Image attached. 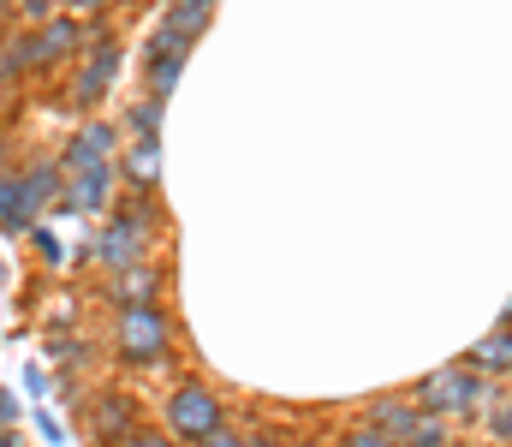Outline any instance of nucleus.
Masks as SVG:
<instances>
[{"label": "nucleus", "instance_id": "5", "mask_svg": "<svg viewBox=\"0 0 512 447\" xmlns=\"http://www.w3.org/2000/svg\"><path fill=\"white\" fill-rule=\"evenodd\" d=\"M114 72H120V42H114V36H96V42H84L78 84H72V108H96V102L114 90Z\"/></svg>", "mask_w": 512, "mask_h": 447}, {"label": "nucleus", "instance_id": "29", "mask_svg": "<svg viewBox=\"0 0 512 447\" xmlns=\"http://www.w3.org/2000/svg\"><path fill=\"white\" fill-rule=\"evenodd\" d=\"M245 447H286V442H274V436H256V442H245Z\"/></svg>", "mask_w": 512, "mask_h": 447}, {"label": "nucleus", "instance_id": "19", "mask_svg": "<svg viewBox=\"0 0 512 447\" xmlns=\"http://www.w3.org/2000/svg\"><path fill=\"white\" fill-rule=\"evenodd\" d=\"M447 442H453V424H447V418H429V412H423L417 430L405 436V447H447Z\"/></svg>", "mask_w": 512, "mask_h": 447}, {"label": "nucleus", "instance_id": "2", "mask_svg": "<svg viewBox=\"0 0 512 447\" xmlns=\"http://www.w3.org/2000/svg\"><path fill=\"white\" fill-rule=\"evenodd\" d=\"M161 418H167V436H173V442H203L209 430L227 424V406H221V394H215L209 382H179V388L167 394Z\"/></svg>", "mask_w": 512, "mask_h": 447}, {"label": "nucleus", "instance_id": "6", "mask_svg": "<svg viewBox=\"0 0 512 447\" xmlns=\"http://www.w3.org/2000/svg\"><path fill=\"white\" fill-rule=\"evenodd\" d=\"M114 155H120V132H114V126H102V120H90V126H78V132H72L60 173H72V167H114Z\"/></svg>", "mask_w": 512, "mask_h": 447}, {"label": "nucleus", "instance_id": "9", "mask_svg": "<svg viewBox=\"0 0 512 447\" xmlns=\"http://www.w3.org/2000/svg\"><path fill=\"white\" fill-rule=\"evenodd\" d=\"M66 179H72V185H66L60 209H78V215L108 209V197H114V167H72Z\"/></svg>", "mask_w": 512, "mask_h": 447}, {"label": "nucleus", "instance_id": "24", "mask_svg": "<svg viewBox=\"0 0 512 447\" xmlns=\"http://www.w3.org/2000/svg\"><path fill=\"white\" fill-rule=\"evenodd\" d=\"M340 447H393V442H387V436H376V430L364 424V430H352V436H346Z\"/></svg>", "mask_w": 512, "mask_h": 447}, {"label": "nucleus", "instance_id": "32", "mask_svg": "<svg viewBox=\"0 0 512 447\" xmlns=\"http://www.w3.org/2000/svg\"><path fill=\"white\" fill-rule=\"evenodd\" d=\"M0 436H6V430H0Z\"/></svg>", "mask_w": 512, "mask_h": 447}, {"label": "nucleus", "instance_id": "23", "mask_svg": "<svg viewBox=\"0 0 512 447\" xmlns=\"http://www.w3.org/2000/svg\"><path fill=\"white\" fill-rule=\"evenodd\" d=\"M245 442H251V436H239L233 424H221V430H209V436H203L197 447H245Z\"/></svg>", "mask_w": 512, "mask_h": 447}, {"label": "nucleus", "instance_id": "10", "mask_svg": "<svg viewBox=\"0 0 512 447\" xmlns=\"http://www.w3.org/2000/svg\"><path fill=\"white\" fill-rule=\"evenodd\" d=\"M36 203H30V191H24V173H12V167H0V233H36Z\"/></svg>", "mask_w": 512, "mask_h": 447}, {"label": "nucleus", "instance_id": "21", "mask_svg": "<svg viewBox=\"0 0 512 447\" xmlns=\"http://www.w3.org/2000/svg\"><path fill=\"white\" fill-rule=\"evenodd\" d=\"M489 436L512 447V400H501V406H495V418H489Z\"/></svg>", "mask_w": 512, "mask_h": 447}, {"label": "nucleus", "instance_id": "31", "mask_svg": "<svg viewBox=\"0 0 512 447\" xmlns=\"http://www.w3.org/2000/svg\"><path fill=\"white\" fill-rule=\"evenodd\" d=\"M298 447H334V442H298Z\"/></svg>", "mask_w": 512, "mask_h": 447}, {"label": "nucleus", "instance_id": "25", "mask_svg": "<svg viewBox=\"0 0 512 447\" xmlns=\"http://www.w3.org/2000/svg\"><path fill=\"white\" fill-rule=\"evenodd\" d=\"M12 424H18V400L0 388V430H12Z\"/></svg>", "mask_w": 512, "mask_h": 447}, {"label": "nucleus", "instance_id": "16", "mask_svg": "<svg viewBox=\"0 0 512 447\" xmlns=\"http://www.w3.org/2000/svg\"><path fill=\"white\" fill-rule=\"evenodd\" d=\"M96 430H102L114 447L137 430V424H131V400H126V394H102V400H96Z\"/></svg>", "mask_w": 512, "mask_h": 447}, {"label": "nucleus", "instance_id": "4", "mask_svg": "<svg viewBox=\"0 0 512 447\" xmlns=\"http://www.w3.org/2000/svg\"><path fill=\"white\" fill-rule=\"evenodd\" d=\"M143 245H149V215H143V203H126V209L96 233V263H102L108 275H120V269H131V263L143 257Z\"/></svg>", "mask_w": 512, "mask_h": 447}, {"label": "nucleus", "instance_id": "30", "mask_svg": "<svg viewBox=\"0 0 512 447\" xmlns=\"http://www.w3.org/2000/svg\"><path fill=\"white\" fill-rule=\"evenodd\" d=\"M0 447H24V442H18V436H12V430H6V436H0Z\"/></svg>", "mask_w": 512, "mask_h": 447}, {"label": "nucleus", "instance_id": "1", "mask_svg": "<svg viewBox=\"0 0 512 447\" xmlns=\"http://www.w3.org/2000/svg\"><path fill=\"white\" fill-rule=\"evenodd\" d=\"M489 400V376L483 370H471V364H447V370H435L423 388H417V406L429 412V418H465V412H477Z\"/></svg>", "mask_w": 512, "mask_h": 447}, {"label": "nucleus", "instance_id": "12", "mask_svg": "<svg viewBox=\"0 0 512 447\" xmlns=\"http://www.w3.org/2000/svg\"><path fill=\"white\" fill-rule=\"evenodd\" d=\"M471 370H483V376H512V310L471 346V358H465Z\"/></svg>", "mask_w": 512, "mask_h": 447}, {"label": "nucleus", "instance_id": "7", "mask_svg": "<svg viewBox=\"0 0 512 447\" xmlns=\"http://www.w3.org/2000/svg\"><path fill=\"white\" fill-rule=\"evenodd\" d=\"M185 54H191V42L185 36H173V30H155V42H149V96H173V84H179V72H185Z\"/></svg>", "mask_w": 512, "mask_h": 447}, {"label": "nucleus", "instance_id": "22", "mask_svg": "<svg viewBox=\"0 0 512 447\" xmlns=\"http://www.w3.org/2000/svg\"><path fill=\"white\" fill-rule=\"evenodd\" d=\"M120 447H179V442H173L167 430H131V436H126Z\"/></svg>", "mask_w": 512, "mask_h": 447}, {"label": "nucleus", "instance_id": "18", "mask_svg": "<svg viewBox=\"0 0 512 447\" xmlns=\"http://www.w3.org/2000/svg\"><path fill=\"white\" fill-rule=\"evenodd\" d=\"M24 191H30V203H36V209H48V197L60 191V167H54V161L24 167Z\"/></svg>", "mask_w": 512, "mask_h": 447}, {"label": "nucleus", "instance_id": "13", "mask_svg": "<svg viewBox=\"0 0 512 447\" xmlns=\"http://www.w3.org/2000/svg\"><path fill=\"white\" fill-rule=\"evenodd\" d=\"M120 167H126L131 191H155V179H161V138H131Z\"/></svg>", "mask_w": 512, "mask_h": 447}, {"label": "nucleus", "instance_id": "33", "mask_svg": "<svg viewBox=\"0 0 512 447\" xmlns=\"http://www.w3.org/2000/svg\"><path fill=\"white\" fill-rule=\"evenodd\" d=\"M209 6H215V0H209Z\"/></svg>", "mask_w": 512, "mask_h": 447}, {"label": "nucleus", "instance_id": "20", "mask_svg": "<svg viewBox=\"0 0 512 447\" xmlns=\"http://www.w3.org/2000/svg\"><path fill=\"white\" fill-rule=\"evenodd\" d=\"M18 72H30V36H12L0 48V78H18Z\"/></svg>", "mask_w": 512, "mask_h": 447}, {"label": "nucleus", "instance_id": "27", "mask_svg": "<svg viewBox=\"0 0 512 447\" xmlns=\"http://www.w3.org/2000/svg\"><path fill=\"white\" fill-rule=\"evenodd\" d=\"M18 6H24L30 18H54V6H60V0H18Z\"/></svg>", "mask_w": 512, "mask_h": 447}, {"label": "nucleus", "instance_id": "3", "mask_svg": "<svg viewBox=\"0 0 512 447\" xmlns=\"http://www.w3.org/2000/svg\"><path fill=\"white\" fill-rule=\"evenodd\" d=\"M114 346L126 364H161L173 352V322L155 310V304H137V310H120L114 322Z\"/></svg>", "mask_w": 512, "mask_h": 447}, {"label": "nucleus", "instance_id": "26", "mask_svg": "<svg viewBox=\"0 0 512 447\" xmlns=\"http://www.w3.org/2000/svg\"><path fill=\"white\" fill-rule=\"evenodd\" d=\"M60 6H66V12H72V18H90V12H102V6H108V0H60Z\"/></svg>", "mask_w": 512, "mask_h": 447}, {"label": "nucleus", "instance_id": "17", "mask_svg": "<svg viewBox=\"0 0 512 447\" xmlns=\"http://www.w3.org/2000/svg\"><path fill=\"white\" fill-rule=\"evenodd\" d=\"M161 96H143V102H131L126 108V126H131V138H161Z\"/></svg>", "mask_w": 512, "mask_h": 447}, {"label": "nucleus", "instance_id": "28", "mask_svg": "<svg viewBox=\"0 0 512 447\" xmlns=\"http://www.w3.org/2000/svg\"><path fill=\"white\" fill-rule=\"evenodd\" d=\"M36 418H42V436H48V442H66V430L54 424V412H36Z\"/></svg>", "mask_w": 512, "mask_h": 447}, {"label": "nucleus", "instance_id": "14", "mask_svg": "<svg viewBox=\"0 0 512 447\" xmlns=\"http://www.w3.org/2000/svg\"><path fill=\"white\" fill-rule=\"evenodd\" d=\"M155 293H161V275H155L149 263H131V269H120V275H114V304H120V310L155 304Z\"/></svg>", "mask_w": 512, "mask_h": 447}, {"label": "nucleus", "instance_id": "8", "mask_svg": "<svg viewBox=\"0 0 512 447\" xmlns=\"http://www.w3.org/2000/svg\"><path fill=\"white\" fill-rule=\"evenodd\" d=\"M78 48H84V30H78V18H72V12L42 18V30L30 36V66H54V60L78 54Z\"/></svg>", "mask_w": 512, "mask_h": 447}, {"label": "nucleus", "instance_id": "11", "mask_svg": "<svg viewBox=\"0 0 512 447\" xmlns=\"http://www.w3.org/2000/svg\"><path fill=\"white\" fill-rule=\"evenodd\" d=\"M417 418H423V406H417V400H405V394H387V400L370 406V430L387 436L393 447H405V436L417 430Z\"/></svg>", "mask_w": 512, "mask_h": 447}, {"label": "nucleus", "instance_id": "15", "mask_svg": "<svg viewBox=\"0 0 512 447\" xmlns=\"http://www.w3.org/2000/svg\"><path fill=\"white\" fill-rule=\"evenodd\" d=\"M161 30H173V36L197 42V36L209 30V0H167V12H161Z\"/></svg>", "mask_w": 512, "mask_h": 447}]
</instances>
